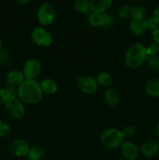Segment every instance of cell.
<instances>
[{
	"label": "cell",
	"mask_w": 159,
	"mask_h": 160,
	"mask_svg": "<svg viewBox=\"0 0 159 160\" xmlns=\"http://www.w3.org/2000/svg\"><path fill=\"white\" fill-rule=\"evenodd\" d=\"M43 92L40 83L34 79H25L18 87V98L20 101L28 104L37 103L42 98Z\"/></svg>",
	"instance_id": "obj_1"
},
{
	"label": "cell",
	"mask_w": 159,
	"mask_h": 160,
	"mask_svg": "<svg viewBox=\"0 0 159 160\" xmlns=\"http://www.w3.org/2000/svg\"><path fill=\"white\" fill-rule=\"evenodd\" d=\"M147 48L142 44L136 43L131 45L125 56V62L130 68H137L147 59Z\"/></svg>",
	"instance_id": "obj_2"
},
{
	"label": "cell",
	"mask_w": 159,
	"mask_h": 160,
	"mask_svg": "<svg viewBox=\"0 0 159 160\" xmlns=\"http://www.w3.org/2000/svg\"><path fill=\"white\" fill-rule=\"evenodd\" d=\"M123 138L119 131L114 128H110L102 133L101 141L103 145L111 149H115L121 146Z\"/></svg>",
	"instance_id": "obj_3"
},
{
	"label": "cell",
	"mask_w": 159,
	"mask_h": 160,
	"mask_svg": "<svg viewBox=\"0 0 159 160\" xmlns=\"http://www.w3.org/2000/svg\"><path fill=\"white\" fill-rule=\"evenodd\" d=\"M55 9L49 2H45L41 4L37 11V18L41 24L44 26L52 24L55 20Z\"/></svg>",
	"instance_id": "obj_4"
},
{
	"label": "cell",
	"mask_w": 159,
	"mask_h": 160,
	"mask_svg": "<svg viewBox=\"0 0 159 160\" xmlns=\"http://www.w3.org/2000/svg\"><path fill=\"white\" fill-rule=\"evenodd\" d=\"M89 23L92 27H101V28H108L112 26L114 20L111 15L107 12L96 13L93 12L90 14L88 18Z\"/></svg>",
	"instance_id": "obj_5"
},
{
	"label": "cell",
	"mask_w": 159,
	"mask_h": 160,
	"mask_svg": "<svg viewBox=\"0 0 159 160\" xmlns=\"http://www.w3.org/2000/svg\"><path fill=\"white\" fill-rule=\"evenodd\" d=\"M31 38L36 45L42 47L49 46L52 42L51 34L43 28H35L33 29Z\"/></svg>",
	"instance_id": "obj_6"
},
{
	"label": "cell",
	"mask_w": 159,
	"mask_h": 160,
	"mask_svg": "<svg viewBox=\"0 0 159 160\" xmlns=\"http://www.w3.org/2000/svg\"><path fill=\"white\" fill-rule=\"evenodd\" d=\"M6 110L11 117L15 119L23 118L25 114V108L21 101L17 98H10L6 104Z\"/></svg>",
	"instance_id": "obj_7"
},
{
	"label": "cell",
	"mask_w": 159,
	"mask_h": 160,
	"mask_svg": "<svg viewBox=\"0 0 159 160\" xmlns=\"http://www.w3.org/2000/svg\"><path fill=\"white\" fill-rule=\"evenodd\" d=\"M76 84L83 92L87 94L94 93L98 88V83L97 80L88 76L80 77L76 81Z\"/></svg>",
	"instance_id": "obj_8"
},
{
	"label": "cell",
	"mask_w": 159,
	"mask_h": 160,
	"mask_svg": "<svg viewBox=\"0 0 159 160\" xmlns=\"http://www.w3.org/2000/svg\"><path fill=\"white\" fill-rule=\"evenodd\" d=\"M30 149V145L23 139H17L9 145V152L17 157L26 156L29 153Z\"/></svg>",
	"instance_id": "obj_9"
},
{
	"label": "cell",
	"mask_w": 159,
	"mask_h": 160,
	"mask_svg": "<svg viewBox=\"0 0 159 160\" xmlns=\"http://www.w3.org/2000/svg\"><path fill=\"white\" fill-rule=\"evenodd\" d=\"M41 71V64L37 59H31L26 61L23 67V74L25 79L31 80L39 74Z\"/></svg>",
	"instance_id": "obj_10"
},
{
	"label": "cell",
	"mask_w": 159,
	"mask_h": 160,
	"mask_svg": "<svg viewBox=\"0 0 159 160\" xmlns=\"http://www.w3.org/2000/svg\"><path fill=\"white\" fill-rule=\"evenodd\" d=\"M131 31L136 35H141L147 30V19L145 17H134L131 19L129 23Z\"/></svg>",
	"instance_id": "obj_11"
},
{
	"label": "cell",
	"mask_w": 159,
	"mask_h": 160,
	"mask_svg": "<svg viewBox=\"0 0 159 160\" xmlns=\"http://www.w3.org/2000/svg\"><path fill=\"white\" fill-rule=\"evenodd\" d=\"M123 156L128 160H135L139 156V149L137 145L131 142H123L121 145Z\"/></svg>",
	"instance_id": "obj_12"
},
{
	"label": "cell",
	"mask_w": 159,
	"mask_h": 160,
	"mask_svg": "<svg viewBox=\"0 0 159 160\" xmlns=\"http://www.w3.org/2000/svg\"><path fill=\"white\" fill-rule=\"evenodd\" d=\"M159 150V145L154 140H148L142 145L140 152L147 158L154 157L157 154Z\"/></svg>",
	"instance_id": "obj_13"
},
{
	"label": "cell",
	"mask_w": 159,
	"mask_h": 160,
	"mask_svg": "<svg viewBox=\"0 0 159 160\" xmlns=\"http://www.w3.org/2000/svg\"><path fill=\"white\" fill-rule=\"evenodd\" d=\"M113 0H89L90 9L93 12L102 13L111 7Z\"/></svg>",
	"instance_id": "obj_14"
},
{
	"label": "cell",
	"mask_w": 159,
	"mask_h": 160,
	"mask_svg": "<svg viewBox=\"0 0 159 160\" xmlns=\"http://www.w3.org/2000/svg\"><path fill=\"white\" fill-rule=\"evenodd\" d=\"M147 95L152 97L159 96V77L152 78L147 81L145 86Z\"/></svg>",
	"instance_id": "obj_15"
},
{
	"label": "cell",
	"mask_w": 159,
	"mask_h": 160,
	"mask_svg": "<svg viewBox=\"0 0 159 160\" xmlns=\"http://www.w3.org/2000/svg\"><path fill=\"white\" fill-rule=\"evenodd\" d=\"M6 81L10 86H15V87H17V85L20 86L24 81V76L23 74V72H20L19 70L11 71L7 75Z\"/></svg>",
	"instance_id": "obj_16"
},
{
	"label": "cell",
	"mask_w": 159,
	"mask_h": 160,
	"mask_svg": "<svg viewBox=\"0 0 159 160\" xmlns=\"http://www.w3.org/2000/svg\"><path fill=\"white\" fill-rule=\"evenodd\" d=\"M104 101H105L106 104L109 106H115L118 105V102H119V95H118V92L115 91V89H108L104 93Z\"/></svg>",
	"instance_id": "obj_17"
},
{
	"label": "cell",
	"mask_w": 159,
	"mask_h": 160,
	"mask_svg": "<svg viewBox=\"0 0 159 160\" xmlns=\"http://www.w3.org/2000/svg\"><path fill=\"white\" fill-rule=\"evenodd\" d=\"M41 88L43 93L51 95L57 92L58 87L56 83L51 79H45L40 83Z\"/></svg>",
	"instance_id": "obj_18"
},
{
	"label": "cell",
	"mask_w": 159,
	"mask_h": 160,
	"mask_svg": "<svg viewBox=\"0 0 159 160\" xmlns=\"http://www.w3.org/2000/svg\"><path fill=\"white\" fill-rule=\"evenodd\" d=\"M45 156V150L43 147L37 145L30 149L29 153L26 156L27 160H41Z\"/></svg>",
	"instance_id": "obj_19"
},
{
	"label": "cell",
	"mask_w": 159,
	"mask_h": 160,
	"mask_svg": "<svg viewBox=\"0 0 159 160\" xmlns=\"http://www.w3.org/2000/svg\"><path fill=\"white\" fill-rule=\"evenodd\" d=\"M118 16L123 20H129L134 17L133 7L129 6H123L118 10Z\"/></svg>",
	"instance_id": "obj_20"
},
{
	"label": "cell",
	"mask_w": 159,
	"mask_h": 160,
	"mask_svg": "<svg viewBox=\"0 0 159 160\" xmlns=\"http://www.w3.org/2000/svg\"><path fill=\"white\" fill-rule=\"evenodd\" d=\"M97 81L98 84L102 86H108L113 81V78L109 73L102 72L98 74V78H97Z\"/></svg>",
	"instance_id": "obj_21"
},
{
	"label": "cell",
	"mask_w": 159,
	"mask_h": 160,
	"mask_svg": "<svg viewBox=\"0 0 159 160\" xmlns=\"http://www.w3.org/2000/svg\"><path fill=\"white\" fill-rule=\"evenodd\" d=\"M74 7L80 12H87L90 9V3L87 0H76L74 3Z\"/></svg>",
	"instance_id": "obj_22"
},
{
	"label": "cell",
	"mask_w": 159,
	"mask_h": 160,
	"mask_svg": "<svg viewBox=\"0 0 159 160\" xmlns=\"http://www.w3.org/2000/svg\"><path fill=\"white\" fill-rule=\"evenodd\" d=\"M147 62L149 67H151L152 70H159V56H157V55L147 56Z\"/></svg>",
	"instance_id": "obj_23"
},
{
	"label": "cell",
	"mask_w": 159,
	"mask_h": 160,
	"mask_svg": "<svg viewBox=\"0 0 159 160\" xmlns=\"http://www.w3.org/2000/svg\"><path fill=\"white\" fill-rule=\"evenodd\" d=\"M135 132L136 128L132 125H126L120 131V133H121L123 138H127L131 137V136L133 135Z\"/></svg>",
	"instance_id": "obj_24"
},
{
	"label": "cell",
	"mask_w": 159,
	"mask_h": 160,
	"mask_svg": "<svg viewBox=\"0 0 159 160\" xmlns=\"http://www.w3.org/2000/svg\"><path fill=\"white\" fill-rule=\"evenodd\" d=\"M10 133V127L6 122L0 120V138L8 136Z\"/></svg>",
	"instance_id": "obj_25"
},
{
	"label": "cell",
	"mask_w": 159,
	"mask_h": 160,
	"mask_svg": "<svg viewBox=\"0 0 159 160\" xmlns=\"http://www.w3.org/2000/svg\"><path fill=\"white\" fill-rule=\"evenodd\" d=\"M159 23L153 17H150L147 20V30L151 31H155L156 29L158 28Z\"/></svg>",
	"instance_id": "obj_26"
},
{
	"label": "cell",
	"mask_w": 159,
	"mask_h": 160,
	"mask_svg": "<svg viewBox=\"0 0 159 160\" xmlns=\"http://www.w3.org/2000/svg\"><path fill=\"white\" fill-rule=\"evenodd\" d=\"M9 99H10V96L6 88L0 89V105L6 104V102Z\"/></svg>",
	"instance_id": "obj_27"
},
{
	"label": "cell",
	"mask_w": 159,
	"mask_h": 160,
	"mask_svg": "<svg viewBox=\"0 0 159 160\" xmlns=\"http://www.w3.org/2000/svg\"><path fill=\"white\" fill-rule=\"evenodd\" d=\"M147 48V56H156L157 53L159 51V46L157 44L153 43L151 45L148 46V48Z\"/></svg>",
	"instance_id": "obj_28"
},
{
	"label": "cell",
	"mask_w": 159,
	"mask_h": 160,
	"mask_svg": "<svg viewBox=\"0 0 159 160\" xmlns=\"http://www.w3.org/2000/svg\"><path fill=\"white\" fill-rule=\"evenodd\" d=\"M6 90L9 92V95L10 96V98H17V96L18 95V88L15 86H10L6 88Z\"/></svg>",
	"instance_id": "obj_29"
},
{
	"label": "cell",
	"mask_w": 159,
	"mask_h": 160,
	"mask_svg": "<svg viewBox=\"0 0 159 160\" xmlns=\"http://www.w3.org/2000/svg\"><path fill=\"white\" fill-rule=\"evenodd\" d=\"M134 17H145V9L140 6H137L133 7Z\"/></svg>",
	"instance_id": "obj_30"
},
{
	"label": "cell",
	"mask_w": 159,
	"mask_h": 160,
	"mask_svg": "<svg viewBox=\"0 0 159 160\" xmlns=\"http://www.w3.org/2000/svg\"><path fill=\"white\" fill-rule=\"evenodd\" d=\"M152 38L154 40V43L157 44L159 45V28L156 29L155 31H152Z\"/></svg>",
	"instance_id": "obj_31"
},
{
	"label": "cell",
	"mask_w": 159,
	"mask_h": 160,
	"mask_svg": "<svg viewBox=\"0 0 159 160\" xmlns=\"http://www.w3.org/2000/svg\"><path fill=\"white\" fill-rule=\"evenodd\" d=\"M153 18L155 19L157 22L159 23V6L154 9V12H153Z\"/></svg>",
	"instance_id": "obj_32"
},
{
	"label": "cell",
	"mask_w": 159,
	"mask_h": 160,
	"mask_svg": "<svg viewBox=\"0 0 159 160\" xmlns=\"http://www.w3.org/2000/svg\"><path fill=\"white\" fill-rule=\"evenodd\" d=\"M17 2L19 3V4L23 6V5H26V3L29 2V0H17Z\"/></svg>",
	"instance_id": "obj_33"
},
{
	"label": "cell",
	"mask_w": 159,
	"mask_h": 160,
	"mask_svg": "<svg viewBox=\"0 0 159 160\" xmlns=\"http://www.w3.org/2000/svg\"><path fill=\"white\" fill-rule=\"evenodd\" d=\"M156 133H157V135L159 137V122L157 123V127H156Z\"/></svg>",
	"instance_id": "obj_34"
},
{
	"label": "cell",
	"mask_w": 159,
	"mask_h": 160,
	"mask_svg": "<svg viewBox=\"0 0 159 160\" xmlns=\"http://www.w3.org/2000/svg\"><path fill=\"white\" fill-rule=\"evenodd\" d=\"M1 48H2V41L1 39H0V50H1Z\"/></svg>",
	"instance_id": "obj_35"
},
{
	"label": "cell",
	"mask_w": 159,
	"mask_h": 160,
	"mask_svg": "<svg viewBox=\"0 0 159 160\" xmlns=\"http://www.w3.org/2000/svg\"><path fill=\"white\" fill-rule=\"evenodd\" d=\"M118 160H126V159H123V158H121V159H118Z\"/></svg>",
	"instance_id": "obj_36"
}]
</instances>
